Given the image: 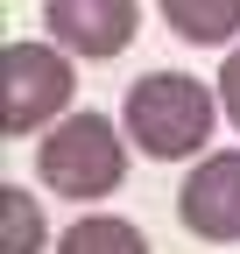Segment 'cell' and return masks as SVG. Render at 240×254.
<instances>
[{"label": "cell", "instance_id": "obj_7", "mask_svg": "<svg viewBox=\"0 0 240 254\" xmlns=\"http://www.w3.org/2000/svg\"><path fill=\"white\" fill-rule=\"evenodd\" d=\"M57 254H148V233L120 212H78L57 233Z\"/></svg>", "mask_w": 240, "mask_h": 254}, {"label": "cell", "instance_id": "obj_3", "mask_svg": "<svg viewBox=\"0 0 240 254\" xmlns=\"http://www.w3.org/2000/svg\"><path fill=\"white\" fill-rule=\"evenodd\" d=\"M78 57L57 50L50 36H21L0 50V134H50L57 120H71L78 106Z\"/></svg>", "mask_w": 240, "mask_h": 254}, {"label": "cell", "instance_id": "obj_4", "mask_svg": "<svg viewBox=\"0 0 240 254\" xmlns=\"http://www.w3.org/2000/svg\"><path fill=\"white\" fill-rule=\"evenodd\" d=\"M177 219L212 247L240 240V148H212L205 163H191V177L177 184Z\"/></svg>", "mask_w": 240, "mask_h": 254}, {"label": "cell", "instance_id": "obj_5", "mask_svg": "<svg viewBox=\"0 0 240 254\" xmlns=\"http://www.w3.org/2000/svg\"><path fill=\"white\" fill-rule=\"evenodd\" d=\"M43 28L57 50H71L78 64L120 57L141 28V0H43Z\"/></svg>", "mask_w": 240, "mask_h": 254}, {"label": "cell", "instance_id": "obj_2", "mask_svg": "<svg viewBox=\"0 0 240 254\" xmlns=\"http://www.w3.org/2000/svg\"><path fill=\"white\" fill-rule=\"evenodd\" d=\"M127 155H134L127 127L113 113H85L78 106L50 134H36V184L71 198V205H99V198H113L127 184Z\"/></svg>", "mask_w": 240, "mask_h": 254}, {"label": "cell", "instance_id": "obj_8", "mask_svg": "<svg viewBox=\"0 0 240 254\" xmlns=\"http://www.w3.org/2000/svg\"><path fill=\"white\" fill-rule=\"evenodd\" d=\"M50 219L28 184H0V254H43Z\"/></svg>", "mask_w": 240, "mask_h": 254}, {"label": "cell", "instance_id": "obj_6", "mask_svg": "<svg viewBox=\"0 0 240 254\" xmlns=\"http://www.w3.org/2000/svg\"><path fill=\"white\" fill-rule=\"evenodd\" d=\"M163 21L198 50H240V0H156Z\"/></svg>", "mask_w": 240, "mask_h": 254}, {"label": "cell", "instance_id": "obj_9", "mask_svg": "<svg viewBox=\"0 0 240 254\" xmlns=\"http://www.w3.org/2000/svg\"><path fill=\"white\" fill-rule=\"evenodd\" d=\"M219 113H226V127L240 134V50H226V64H219Z\"/></svg>", "mask_w": 240, "mask_h": 254}, {"label": "cell", "instance_id": "obj_1", "mask_svg": "<svg viewBox=\"0 0 240 254\" xmlns=\"http://www.w3.org/2000/svg\"><path fill=\"white\" fill-rule=\"evenodd\" d=\"M120 127L148 163H205L219 134V85L191 71H148L120 99Z\"/></svg>", "mask_w": 240, "mask_h": 254}]
</instances>
